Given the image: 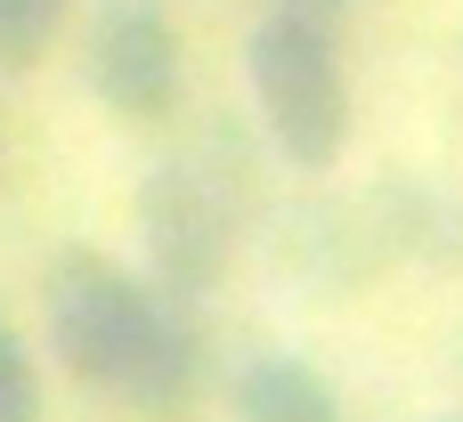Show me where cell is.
I'll return each instance as SVG.
<instances>
[{
    "instance_id": "obj_8",
    "label": "cell",
    "mask_w": 463,
    "mask_h": 422,
    "mask_svg": "<svg viewBox=\"0 0 463 422\" xmlns=\"http://www.w3.org/2000/svg\"><path fill=\"white\" fill-rule=\"evenodd\" d=\"M277 8H301V16H326V24L342 16V0H277Z\"/></svg>"
},
{
    "instance_id": "obj_7",
    "label": "cell",
    "mask_w": 463,
    "mask_h": 422,
    "mask_svg": "<svg viewBox=\"0 0 463 422\" xmlns=\"http://www.w3.org/2000/svg\"><path fill=\"white\" fill-rule=\"evenodd\" d=\"M0 422H41V374H33V350L0 325Z\"/></svg>"
},
{
    "instance_id": "obj_4",
    "label": "cell",
    "mask_w": 463,
    "mask_h": 422,
    "mask_svg": "<svg viewBox=\"0 0 463 422\" xmlns=\"http://www.w3.org/2000/svg\"><path fill=\"white\" fill-rule=\"evenodd\" d=\"M138 236H146L155 285L179 293V301L212 293L220 268H228V203H220L212 179L187 171V163H171V171H155V179L138 187Z\"/></svg>"
},
{
    "instance_id": "obj_3",
    "label": "cell",
    "mask_w": 463,
    "mask_h": 422,
    "mask_svg": "<svg viewBox=\"0 0 463 422\" xmlns=\"http://www.w3.org/2000/svg\"><path fill=\"white\" fill-rule=\"evenodd\" d=\"M90 89L122 122H163L179 106V33L163 0H106L90 24Z\"/></svg>"
},
{
    "instance_id": "obj_2",
    "label": "cell",
    "mask_w": 463,
    "mask_h": 422,
    "mask_svg": "<svg viewBox=\"0 0 463 422\" xmlns=\"http://www.w3.org/2000/svg\"><path fill=\"white\" fill-rule=\"evenodd\" d=\"M244 73H252V106H260L285 163H301V171L342 163V146H350V73H342V49H334L326 16L269 8L244 41Z\"/></svg>"
},
{
    "instance_id": "obj_6",
    "label": "cell",
    "mask_w": 463,
    "mask_h": 422,
    "mask_svg": "<svg viewBox=\"0 0 463 422\" xmlns=\"http://www.w3.org/2000/svg\"><path fill=\"white\" fill-rule=\"evenodd\" d=\"M65 0H0V65H33L57 33Z\"/></svg>"
},
{
    "instance_id": "obj_5",
    "label": "cell",
    "mask_w": 463,
    "mask_h": 422,
    "mask_svg": "<svg viewBox=\"0 0 463 422\" xmlns=\"http://www.w3.org/2000/svg\"><path fill=\"white\" fill-rule=\"evenodd\" d=\"M228 415L236 422H342V390L285 350H252L228 374Z\"/></svg>"
},
{
    "instance_id": "obj_1",
    "label": "cell",
    "mask_w": 463,
    "mask_h": 422,
    "mask_svg": "<svg viewBox=\"0 0 463 422\" xmlns=\"http://www.w3.org/2000/svg\"><path fill=\"white\" fill-rule=\"evenodd\" d=\"M41 317H49V350L57 366L130 415H179L195 399V325L179 309V293L130 277L106 252H57L41 277Z\"/></svg>"
}]
</instances>
